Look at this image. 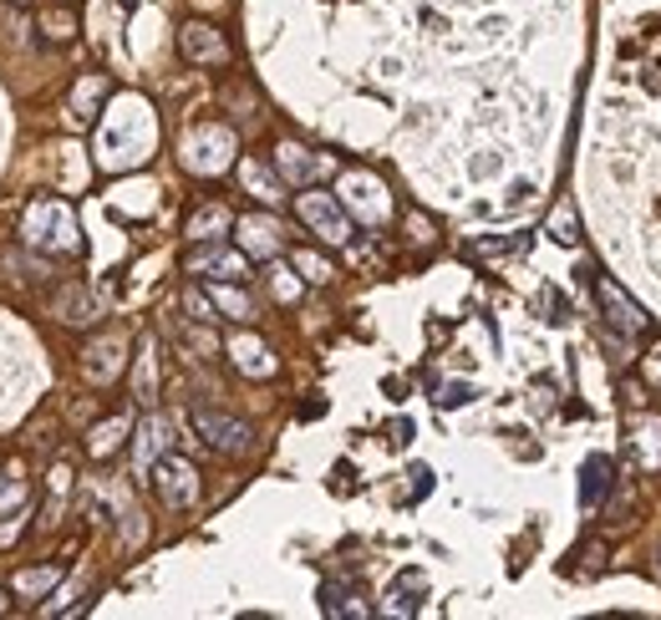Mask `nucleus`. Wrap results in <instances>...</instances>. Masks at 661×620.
Returning a JSON list of instances; mask_svg holds the SVG:
<instances>
[{"mask_svg":"<svg viewBox=\"0 0 661 620\" xmlns=\"http://www.w3.org/2000/svg\"><path fill=\"white\" fill-rule=\"evenodd\" d=\"M178 52H184V62L225 66V62H229V41L219 36V31H214L209 21H188V26L178 31Z\"/></svg>","mask_w":661,"mask_h":620,"instance_id":"nucleus-11","label":"nucleus"},{"mask_svg":"<svg viewBox=\"0 0 661 620\" xmlns=\"http://www.w3.org/2000/svg\"><path fill=\"white\" fill-rule=\"evenodd\" d=\"M148 474H153V493H159L169 509H194L198 503V468L178 453H163V458L148 463Z\"/></svg>","mask_w":661,"mask_h":620,"instance_id":"nucleus-6","label":"nucleus"},{"mask_svg":"<svg viewBox=\"0 0 661 620\" xmlns=\"http://www.w3.org/2000/svg\"><path fill=\"white\" fill-rule=\"evenodd\" d=\"M616 489V463L606 458V453H595V458H585L581 468V503L585 509H600V499Z\"/></svg>","mask_w":661,"mask_h":620,"instance_id":"nucleus-17","label":"nucleus"},{"mask_svg":"<svg viewBox=\"0 0 661 620\" xmlns=\"http://www.w3.org/2000/svg\"><path fill=\"white\" fill-rule=\"evenodd\" d=\"M229 159H235V132H229L225 122H198V128H188V138H184V168L188 173L214 178V173L229 168Z\"/></svg>","mask_w":661,"mask_h":620,"instance_id":"nucleus-3","label":"nucleus"},{"mask_svg":"<svg viewBox=\"0 0 661 620\" xmlns=\"http://www.w3.org/2000/svg\"><path fill=\"white\" fill-rule=\"evenodd\" d=\"M188 275H204V280H245L250 275V254L245 250H225V239H204L194 244L184 260Z\"/></svg>","mask_w":661,"mask_h":620,"instance_id":"nucleus-8","label":"nucleus"},{"mask_svg":"<svg viewBox=\"0 0 661 620\" xmlns=\"http://www.w3.org/2000/svg\"><path fill=\"white\" fill-rule=\"evenodd\" d=\"M239 178H245V188H250L254 198H260V204H280V173L275 168H264L260 159H245L239 163Z\"/></svg>","mask_w":661,"mask_h":620,"instance_id":"nucleus-22","label":"nucleus"},{"mask_svg":"<svg viewBox=\"0 0 661 620\" xmlns=\"http://www.w3.org/2000/svg\"><path fill=\"white\" fill-rule=\"evenodd\" d=\"M225 229H235V214H229L225 204H204V209L188 219V239H194V244H204V239H225Z\"/></svg>","mask_w":661,"mask_h":620,"instance_id":"nucleus-23","label":"nucleus"},{"mask_svg":"<svg viewBox=\"0 0 661 620\" xmlns=\"http://www.w3.org/2000/svg\"><path fill=\"white\" fill-rule=\"evenodd\" d=\"M239 235V250L250 254V260H275L280 250H285V229L270 219V214H245L235 225Z\"/></svg>","mask_w":661,"mask_h":620,"instance_id":"nucleus-10","label":"nucleus"},{"mask_svg":"<svg viewBox=\"0 0 661 620\" xmlns=\"http://www.w3.org/2000/svg\"><path fill=\"white\" fill-rule=\"evenodd\" d=\"M647 387H661V346L647 357Z\"/></svg>","mask_w":661,"mask_h":620,"instance_id":"nucleus-37","label":"nucleus"},{"mask_svg":"<svg viewBox=\"0 0 661 620\" xmlns=\"http://www.w3.org/2000/svg\"><path fill=\"white\" fill-rule=\"evenodd\" d=\"M631 453L647 474H661V417L647 412V417H631Z\"/></svg>","mask_w":661,"mask_h":620,"instance_id":"nucleus-15","label":"nucleus"},{"mask_svg":"<svg viewBox=\"0 0 661 620\" xmlns=\"http://www.w3.org/2000/svg\"><path fill=\"white\" fill-rule=\"evenodd\" d=\"M427 489H433V474H427V468H412V499H423Z\"/></svg>","mask_w":661,"mask_h":620,"instance_id":"nucleus-36","label":"nucleus"},{"mask_svg":"<svg viewBox=\"0 0 661 620\" xmlns=\"http://www.w3.org/2000/svg\"><path fill=\"white\" fill-rule=\"evenodd\" d=\"M321 616H330V620H361V616H371L367 590H361L357 580H326V585H321Z\"/></svg>","mask_w":661,"mask_h":620,"instance_id":"nucleus-13","label":"nucleus"},{"mask_svg":"<svg viewBox=\"0 0 661 620\" xmlns=\"http://www.w3.org/2000/svg\"><path fill=\"white\" fill-rule=\"evenodd\" d=\"M595 301H600V311H606V326L610 330H621V336H641V330H647L641 305H636L631 295L616 285V280H595Z\"/></svg>","mask_w":661,"mask_h":620,"instance_id":"nucleus-9","label":"nucleus"},{"mask_svg":"<svg viewBox=\"0 0 661 620\" xmlns=\"http://www.w3.org/2000/svg\"><path fill=\"white\" fill-rule=\"evenodd\" d=\"M657 575H661V550H657Z\"/></svg>","mask_w":661,"mask_h":620,"instance_id":"nucleus-40","label":"nucleus"},{"mask_svg":"<svg viewBox=\"0 0 661 620\" xmlns=\"http://www.w3.org/2000/svg\"><path fill=\"white\" fill-rule=\"evenodd\" d=\"M169 423H163V417H143V427H138V468H143V463H153V458H163V453H169Z\"/></svg>","mask_w":661,"mask_h":620,"instance_id":"nucleus-25","label":"nucleus"},{"mask_svg":"<svg viewBox=\"0 0 661 620\" xmlns=\"http://www.w3.org/2000/svg\"><path fill=\"white\" fill-rule=\"evenodd\" d=\"M107 97V77L102 72H93V77H82L77 87H72V118L77 122H93L97 118V102Z\"/></svg>","mask_w":661,"mask_h":620,"instance_id":"nucleus-24","label":"nucleus"},{"mask_svg":"<svg viewBox=\"0 0 661 620\" xmlns=\"http://www.w3.org/2000/svg\"><path fill=\"white\" fill-rule=\"evenodd\" d=\"M153 148V112L138 97H118V107L107 112V122L97 128V163L112 173L132 168L148 159Z\"/></svg>","mask_w":661,"mask_h":620,"instance_id":"nucleus-1","label":"nucleus"},{"mask_svg":"<svg viewBox=\"0 0 661 620\" xmlns=\"http://www.w3.org/2000/svg\"><path fill=\"white\" fill-rule=\"evenodd\" d=\"M275 173L280 184H316L321 173H330V159H321V153H311V148L301 143H280L275 148Z\"/></svg>","mask_w":661,"mask_h":620,"instance_id":"nucleus-12","label":"nucleus"},{"mask_svg":"<svg viewBox=\"0 0 661 620\" xmlns=\"http://www.w3.org/2000/svg\"><path fill=\"white\" fill-rule=\"evenodd\" d=\"M408 437H412V423H408V417H402V423H392V443H408Z\"/></svg>","mask_w":661,"mask_h":620,"instance_id":"nucleus-38","label":"nucleus"},{"mask_svg":"<svg viewBox=\"0 0 661 620\" xmlns=\"http://www.w3.org/2000/svg\"><path fill=\"white\" fill-rule=\"evenodd\" d=\"M342 209H351L367 229H382L387 219H392V198H387V188L371 178V173L351 168L342 173Z\"/></svg>","mask_w":661,"mask_h":620,"instance_id":"nucleus-7","label":"nucleus"},{"mask_svg":"<svg viewBox=\"0 0 661 620\" xmlns=\"http://www.w3.org/2000/svg\"><path fill=\"white\" fill-rule=\"evenodd\" d=\"M423 595H427V575L423 569H402L392 580V590H387V616H418V606H423Z\"/></svg>","mask_w":661,"mask_h":620,"instance_id":"nucleus-16","label":"nucleus"},{"mask_svg":"<svg viewBox=\"0 0 661 620\" xmlns=\"http://www.w3.org/2000/svg\"><path fill=\"white\" fill-rule=\"evenodd\" d=\"M0 616H11V590L0 585Z\"/></svg>","mask_w":661,"mask_h":620,"instance_id":"nucleus-39","label":"nucleus"},{"mask_svg":"<svg viewBox=\"0 0 661 620\" xmlns=\"http://www.w3.org/2000/svg\"><path fill=\"white\" fill-rule=\"evenodd\" d=\"M270 285H275L280 301H295V295H301V280H295V270H285V264H275V270H270Z\"/></svg>","mask_w":661,"mask_h":620,"instance_id":"nucleus-33","label":"nucleus"},{"mask_svg":"<svg viewBox=\"0 0 661 620\" xmlns=\"http://www.w3.org/2000/svg\"><path fill=\"white\" fill-rule=\"evenodd\" d=\"M295 214H301V225L305 229H316L326 244H351V214L342 209V198L336 194H321V188H311L305 184V194L295 198Z\"/></svg>","mask_w":661,"mask_h":620,"instance_id":"nucleus-4","label":"nucleus"},{"mask_svg":"<svg viewBox=\"0 0 661 620\" xmlns=\"http://www.w3.org/2000/svg\"><path fill=\"white\" fill-rule=\"evenodd\" d=\"M519 250H529L524 235H519V239H478V244H468L474 260H499V254H519Z\"/></svg>","mask_w":661,"mask_h":620,"instance_id":"nucleus-29","label":"nucleus"},{"mask_svg":"<svg viewBox=\"0 0 661 620\" xmlns=\"http://www.w3.org/2000/svg\"><path fill=\"white\" fill-rule=\"evenodd\" d=\"M21 239L31 250L41 254H77L82 250V235H77V214L66 198H31L26 209V225H21Z\"/></svg>","mask_w":661,"mask_h":620,"instance_id":"nucleus-2","label":"nucleus"},{"mask_svg":"<svg viewBox=\"0 0 661 620\" xmlns=\"http://www.w3.org/2000/svg\"><path fill=\"white\" fill-rule=\"evenodd\" d=\"M229 320H254V301L245 291H235V280H214V295H209Z\"/></svg>","mask_w":661,"mask_h":620,"instance_id":"nucleus-27","label":"nucleus"},{"mask_svg":"<svg viewBox=\"0 0 661 620\" xmlns=\"http://www.w3.org/2000/svg\"><path fill=\"white\" fill-rule=\"evenodd\" d=\"M184 305H188V316H194V320H214V301L204 291H194V285L184 291Z\"/></svg>","mask_w":661,"mask_h":620,"instance_id":"nucleus-35","label":"nucleus"},{"mask_svg":"<svg viewBox=\"0 0 661 620\" xmlns=\"http://www.w3.org/2000/svg\"><path fill=\"white\" fill-rule=\"evenodd\" d=\"M26 503H31L26 468H15V463H0V519H6V514H21Z\"/></svg>","mask_w":661,"mask_h":620,"instance_id":"nucleus-21","label":"nucleus"},{"mask_svg":"<svg viewBox=\"0 0 661 620\" xmlns=\"http://www.w3.org/2000/svg\"><path fill=\"white\" fill-rule=\"evenodd\" d=\"M56 580H62V565H41V569H21L11 580V590L21 595V600H36V595H46Z\"/></svg>","mask_w":661,"mask_h":620,"instance_id":"nucleus-28","label":"nucleus"},{"mask_svg":"<svg viewBox=\"0 0 661 620\" xmlns=\"http://www.w3.org/2000/svg\"><path fill=\"white\" fill-rule=\"evenodd\" d=\"M295 270H301V280H311V285H326L336 270H330V260H321L316 250H295Z\"/></svg>","mask_w":661,"mask_h":620,"instance_id":"nucleus-30","label":"nucleus"},{"mask_svg":"<svg viewBox=\"0 0 661 620\" xmlns=\"http://www.w3.org/2000/svg\"><path fill=\"white\" fill-rule=\"evenodd\" d=\"M41 36L46 41H72L77 36V15L72 11H46L41 15Z\"/></svg>","mask_w":661,"mask_h":620,"instance_id":"nucleus-31","label":"nucleus"},{"mask_svg":"<svg viewBox=\"0 0 661 620\" xmlns=\"http://www.w3.org/2000/svg\"><path fill=\"white\" fill-rule=\"evenodd\" d=\"M229 357H235V367L245 371V377H254V382L275 371V357H270V346H264L260 336H250V330L229 336Z\"/></svg>","mask_w":661,"mask_h":620,"instance_id":"nucleus-14","label":"nucleus"},{"mask_svg":"<svg viewBox=\"0 0 661 620\" xmlns=\"http://www.w3.org/2000/svg\"><path fill=\"white\" fill-rule=\"evenodd\" d=\"M122 371V341L118 336H107V341H97V346H87V382H112Z\"/></svg>","mask_w":661,"mask_h":620,"instance_id":"nucleus-20","label":"nucleus"},{"mask_svg":"<svg viewBox=\"0 0 661 620\" xmlns=\"http://www.w3.org/2000/svg\"><path fill=\"white\" fill-rule=\"evenodd\" d=\"M550 229H555L560 244H575L581 239V219H575V209H555V219H550Z\"/></svg>","mask_w":661,"mask_h":620,"instance_id":"nucleus-32","label":"nucleus"},{"mask_svg":"<svg viewBox=\"0 0 661 620\" xmlns=\"http://www.w3.org/2000/svg\"><path fill=\"white\" fill-rule=\"evenodd\" d=\"M188 423H194V433L204 437L214 453H225V458H250L254 453V433L239 423V417H229V412L188 407Z\"/></svg>","mask_w":661,"mask_h":620,"instance_id":"nucleus-5","label":"nucleus"},{"mask_svg":"<svg viewBox=\"0 0 661 620\" xmlns=\"http://www.w3.org/2000/svg\"><path fill=\"white\" fill-rule=\"evenodd\" d=\"M463 402H474V387H463V382L437 387V407H463Z\"/></svg>","mask_w":661,"mask_h":620,"instance_id":"nucleus-34","label":"nucleus"},{"mask_svg":"<svg viewBox=\"0 0 661 620\" xmlns=\"http://www.w3.org/2000/svg\"><path fill=\"white\" fill-rule=\"evenodd\" d=\"M132 392H138V402H143V407H153V402H159V346H153V336H143V346H138Z\"/></svg>","mask_w":661,"mask_h":620,"instance_id":"nucleus-18","label":"nucleus"},{"mask_svg":"<svg viewBox=\"0 0 661 620\" xmlns=\"http://www.w3.org/2000/svg\"><path fill=\"white\" fill-rule=\"evenodd\" d=\"M56 311H62L66 326H93L97 320V301L87 291H77V285H66L62 301H56Z\"/></svg>","mask_w":661,"mask_h":620,"instance_id":"nucleus-26","label":"nucleus"},{"mask_svg":"<svg viewBox=\"0 0 661 620\" xmlns=\"http://www.w3.org/2000/svg\"><path fill=\"white\" fill-rule=\"evenodd\" d=\"M128 433H132V412H112L107 423H97L93 433H87V453H93V458H112Z\"/></svg>","mask_w":661,"mask_h":620,"instance_id":"nucleus-19","label":"nucleus"}]
</instances>
